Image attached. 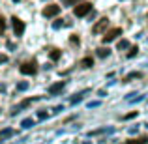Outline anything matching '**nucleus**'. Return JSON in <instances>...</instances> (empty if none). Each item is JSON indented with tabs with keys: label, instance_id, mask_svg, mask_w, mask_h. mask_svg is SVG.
I'll return each instance as SVG.
<instances>
[{
	"label": "nucleus",
	"instance_id": "b1692460",
	"mask_svg": "<svg viewBox=\"0 0 148 144\" xmlns=\"http://www.w3.org/2000/svg\"><path fill=\"white\" fill-rule=\"evenodd\" d=\"M62 111H64V107H62V105H58V107H54V114H58V112H62Z\"/></svg>",
	"mask_w": 148,
	"mask_h": 144
},
{
	"label": "nucleus",
	"instance_id": "bb28decb",
	"mask_svg": "<svg viewBox=\"0 0 148 144\" xmlns=\"http://www.w3.org/2000/svg\"><path fill=\"white\" fill-rule=\"evenodd\" d=\"M4 62H8V56H4V54H0V64H4Z\"/></svg>",
	"mask_w": 148,
	"mask_h": 144
},
{
	"label": "nucleus",
	"instance_id": "2eb2a0df",
	"mask_svg": "<svg viewBox=\"0 0 148 144\" xmlns=\"http://www.w3.org/2000/svg\"><path fill=\"white\" fill-rule=\"evenodd\" d=\"M26 88H28V83H26V81H21V83H17V92H25Z\"/></svg>",
	"mask_w": 148,
	"mask_h": 144
},
{
	"label": "nucleus",
	"instance_id": "5701e85b",
	"mask_svg": "<svg viewBox=\"0 0 148 144\" xmlns=\"http://www.w3.org/2000/svg\"><path fill=\"white\" fill-rule=\"evenodd\" d=\"M137 116V112H130V114H126L124 116V120H130V118H135Z\"/></svg>",
	"mask_w": 148,
	"mask_h": 144
},
{
	"label": "nucleus",
	"instance_id": "0eeeda50",
	"mask_svg": "<svg viewBox=\"0 0 148 144\" xmlns=\"http://www.w3.org/2000/svg\"><path fill=\"white\" fill-rule=\"evenodd\" d=\"M64 86H66V83H64V81L51 84V86H49V94H51V96H56L58 92H62V90H64Z\"/></svg>",
	"mask_w": 148,
	"mask_h": 144
},
{
	"label": "nucleus",
	"instance_id": "a211bd4d",
	"mask_svg": "<svg viewBox=\"0 0 148 144\" xmlns=\"http://www.w3.org/2000/svg\"><path fill=\"white\" fill-rule=\"evenodd\" d=\"M137 53H139V47H135V45H133V47L130 49V53H127V58H133Z\"/></svg>",
	"mask_w": 148,
	"mask_h": 144
},
{
	"label": "nucleus",
	"instance_id": "6ab92c4d",
	"mask_svg": "<svg viewBox=\"0 0 148 144\" xmlns=\"http://www.w3.org/2000/svg\"><path fill=\"white\" fill-rule=\"evenodd\" d=\"M139 77H141V73H139V71H135V73H130V75H127V77H126V79H124V81H131V79H139Z\"/></svg>",
	"mask_w": 148,
	"mask_h": 144
},
{
	"label": "nucleus",
	"instance_id": "423d86ee",
	"mask_svg": "<svg viewBox=\"0 0 148 144\" xmlns=\"http://www.w3.org/2000/svg\"><path fill=\"white\" fill-rule=\"evenodd\" d=\"M107 26H109V19L103 17V19H99V21L96 23L94 26H92V32H94V34H99V32H103Z\"/></svg>",
	"mask_w": 148,
	"mask_h": 144
},
{
	"label": "nucleus",
	"instance_id": "f257e3e1",
	"mask_svg": "<svg viewBox=\"0 0 148 144\" xmlns=\"http://www.w3.org/2000/svg\"><path fill=\"white\" fill-rule=\"evenodd\" d=\"M92 11V4L90 2H81L75 6V10H73V13H75V17H84V15H88Z\"/></svg>",
	"mask_w": 148,
	"mask_h": 144
},
{
	"label": "nucleus",
	"instance_id": "dca6fc26",
	"mask_svg": "<svg viewBox=\"0 0 148 144\" xmlns=\"http://www.w3.org/2000/svg\"><path fill=\"white\" fill-rule=\"evenodd\" d=\"M64 6H77V2H83V0H60Z\"/></svg>",
	"mask_w": 148,
	"mask_h": 144
},
{
	"label": "nucleus",
	"instance_id": "aec40b11",
	"mask_svg": "<svg viewBox=\"0 0 148 144\" xmlns=\"http://www.w3.org/2000/svg\"><path fill=\"white\" fill-rule=\"evenodd\" d=\"M4 30H6V19L0 17V32H4Z\"/></svg>",
	"mask_w": 148,
	"mask_h": 144
},
{
	"label": "nucleus",
	"instance_id": "412c9836",
	"mask_svg": "<svg viewBox=\"0 0 148 144\" xmlns=\"http://www.w3.org/2000/svg\"><path fill=\"white\" fill-rule=\"evenodd\" d=\"M38 118H40V120H45V118H47V112H45V111H40V112H38Z\"/></svg>",
	"mask_w": 148,
	"mask_h": 144
},
{
	"label": "nucleus",
	"instance_id": "7ed1b4c3",
	"mask_svg": "<svg viewBox=\"0 0 148 144\" xmlns=\"http://www.w3.org/2000/svg\"><path fill=\"white\" fill-rule=\"evenodd\" d=\"M11 25H13V32H15L17 38L25 34V23H23L19 17H11Z\"/></svg>",
	"mask_w": 148,
	"mask_h": 144
},
{
	"label": "nucleus",
	"instance_id": "6e6552de",
	"mask_svg": "<svg viewBox=\"0 0 148 144\" xmlns=\"http://www.w3.org/2000/svg\"><path fill=\"white\" fill-rule=\"evenodd\" d=\"M96 54H98L99 58H107L109 54H111V49H109V47H99L98 51H96Z\"/></svg>",
	"mask_w": 148,
	"mask_h": 144
},
{
	"label": "nucleus",
	"instance_id": "cd10ccee",
	"mask_svg": "<svg viewBox=\"0 0 148 144\" xmlns=\"http://www.w3.org/2000/svg\"><path fill=\"white\" fill-rule=\"evenodd\" d=\"M0 92H6V84H2V83H0Z\"/></svg>",
	"mask_w": 148,
	"mask_h": 144
},
{
	"label": "nucleus",
	"instance_id": "9b49d317",
	"mask_svg": "<svg viewBox=\"0 0 148 144\" xmlns=\"http://www.w3.org/2000/svg\"><path fill=\"white\" fill-rule=\"evenodd\" d=\"M148 139L146 137H141V139H131V141H127L126 144H146Z\"/></svg>",
	"mask_w": 148,
	"mask_h": 144
},
{
	"label": "nucleus",
	"instance_id": "4468645a",
	"mask_svg": "<svg viewBox=\"0 0 148 144\" xmlns=\"http://www.w3.org/2000/svg\"><path fill=\"white\" fill-rule=\"evenodd\" d=\"M60 54H62V51H58V49H51V60H58V58H60Z\"/></svg>",
	"mask_w": 148,
	"mask_h": 144
},
{
	"label": "nucleus",
	"instance_id": "ddd939ff",
	"mask_svg": "<svg viewBox=\"0 0 148 144\" xmlns=\"http://www.w3.org/2000/svg\"><path fill=\"white\" fill-rule=\"evenodd\" d=\"M21 126L25 127V129H30V127L34 126V120H32V118H25V120H23V124H21Z\"/></svg>",
	"mask_w": 148,
	"mask_h": 144
},
{
	"label": "nucleus",
	"instance_id": "20e7f679",
	"mask_svg": "<svg viewBox=\"0 0 148 144\" xmlns=\"http://www.w3.org/2000/svg\"><path fill=\"white\" fill-rule=\"evenodd\" d=\"M120 34H122V28H112V30H109V32L103 36V43H111V41H114Z\"/></svg>",
	"mask_w": 148,
	"mask_h": 144
},
{
	"label": "nucleus",
	"instance_id": "9d476101",
	"mask_svg": "<svg viewBox=\"0 0 148 144\" xmlns=\"http://www.w3.org/2000/svg\"><path fill=\"white\" fill-rule=\"evenodd\" d=\"M81 66H83V68H92V66H94V60H92L90 56H86V58L81 60Z\"/></svg>",
	"mask_w": 148,
	"mask_h": 144
},
{
	"label": "nucleus",
	"instance_id": "f8f14e48",
	"mask_svg": "<svg viewBox=\"0 0 148 144\" xmlns=\"http://www.w3.org/2000/svg\"><path fill=\"white\" fill-rule=\"evenodd\" d=\"M11 135H15V131L13 129H4V131H0V139H8V137H11Z\"/></svg>",
	"mask_w": 148,
	"mask_h": 144
},
{
	"label": "nucleus",
	"instance_id": "1a4fd4ad",
	"mask_svg": "<svg viewBox=\"0 0 148 144\" xmlns=\"http://www.w3.org/2000/svg\"><path fill=\"white\" fill-rule=\"evenodd\" d=\"M84 94H88V90H84V92H79V94H75V96H73V97H71V99H69V101H71L73 105H75V103H79V101H83Z\"/></svg>",
	"mask_w": 148,
	"mask_h": 144
},
{
	"label": "nucleus",
	"instance_id": "39448f33",
	"mask_svg": "<svg viewBox=\"0 0 148 144\" xmlns=\"http://www.w3.org/2000/svg\"><path fill=\"white\" fill-rule=\"evenodd\" d=\"M58 13H60V6L56 4H49L47 8H43V17H54Z\"/></svg>",
	"mask_w": 148,
	"mask_h": 144
},
{
	"label": "nucleus",
	"instance_id": "f3484780",
	"mask_svg": "<svg viewBox=\"0 0 148 144\" xmlns=\"http://www.w3.org/2000/svg\"><path fill=\"white\" fill-rule=\"evenodd\" d=\"M127 47H130V41H127V40L118 41V49H120V51H124V49H127Z\"/></svg>",
	"mask_w": 148,
	"mask_h": 144
},
{
	"label": "nucleus",
	"instance_id": "4be33fe9",
	"mask_svg": "<svg viewBox=\"0 0 148 144\" xmlns=\"http://www.w3.org/2000/svg\"><path fill=\"white\" fill-rule=\"evenodd\" d=\"M96 107H99V101H90L88 103V109H96Z\"/></svg>",
	"mask_w": 148,
	"mask_h": 144
},
{
	"label": "nucleus",
	"instance_id": "a878e982",
	"mask_svg": "<svg viewBox=\"0 0 148 144\" xmlns=\"http://www.w3.org/2000/svg\"><path fill=\"white\" fill-rule=\"evenodd\" d=\"M60 26H62V21H54V25H53V28H60Z\"/></svg>",
	"mask_w": 148,
	"mask_h": 144
},
{
	"label": "nucleus",
	"instance_id": "393cba45",
	"mask_svg": "<svg viewBox=\"0 0 148 144\" xmlns=\"http://www.w3.org/2000/svg\"><path fill=\"white\" fill-rule=\"evenodd\" d=\"M71 43L73 45H79V38H77V36H71Z\"/></svg>",
	"mask_w": 148,
	"mask_h": 144
},
{
	"label": "nucleus",
	"instance_id": "f03ea898",
	"mask_svg": "<svg viewBox=\"0 0 148 144\" xmlns=\"http://www.w3.org/2000/svg\"><path fill=\"white\" fill-rule=\"evenodd\" d=\"M19 71L23 73V75H36V71H38V64L36 62H25V64L19 68Z\"/></svg>",
	"mask_w": 148,
	"mask_h": 144
},
{
	"label": "nucleus",
	"instance_id": "c85d7f7f",
	"mask_svg": "<svg viewBox=\"0 0 148 144\" xmlns=\"http://www.w3.org/2000/svg\"><path fill=\"white\" fill-rule=\"evenodd\" d=\"M13 2H21V0H13Z\"/></svg>",
	"mask_w": 148,
	"mask_h": 144
}]
</instances>
